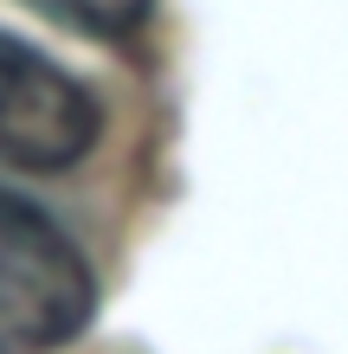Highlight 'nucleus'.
<instances>
[{
	"label": "nucleus",
	"instance_id": "nucleus-1",
	"mask_svg": "<svg viewBox=\"0 0 348 354\" xmlns=\"http://www.w3.org/2000/svg\"><path fill=\"white\" fill-rule=\"evenodd\" d=\"M97 309V283L84 252L0 187V354H52L84 335Z\"/></svg>",
	"mask_w": 348,
	"mask_h": 354
},
{
	"label": "nucleus",
	"instance_id": "nucleus-2",
	"mask_svg": "<svg viewBox=\"0 0 348 354\" xmlns=\"http://www.w3.org/2000/svg\"><path fill=\"white\" fill-rule=\"evenodd\" d=\"M104 110L65 65L0 32V161L33 174H58L91 155Z\"/></svg>",
	"mask_w": 348,
	"mask_h": 354
},
{
	"label": "nucleus",
	"instance_id": "nucleus-3",
	"mask_svg": "<svg viewBox=\"0 0 348 354\" xmlns=\"http://www.w3.org/2000/svg\"><path fill=\"white\" fill-rule=\"evenodd\" d=\"M33 7L77 26V32H91V39H122V32H136L149 19L155 0H33Z\"/></svg>",
	"mask_w": 348,
	"mask_h": 354
}]
</instances>
